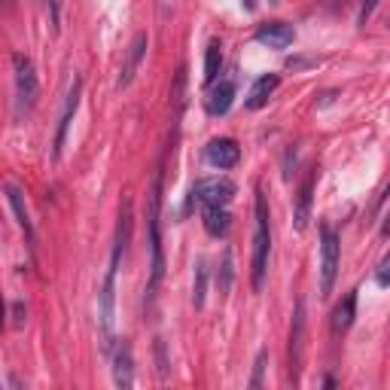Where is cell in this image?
<instances>
[{"label":"cell","instance_id":"6da1fadb","mask_svg":"<svg viewBox=\"0 0 390 390\" xmlns=\"http://www.w3.org/2000/svg\"><path fill=\"white\" fill-rule=\"evenodd\" d=\"M268 201L265 192L256 189V232H253V290L259 293L268 272V250H272V226H268Z\"/></svg>","mask_w":390,"mask_h":390},{"label":"cell","instance_id":"7a4b0ae2","mask_svg":"<svg viewBox=\"0 0 390 390\" xmlns=\"http://www.w3.org/2000/svg\"><path fill=\"white\" fill-rule=\"evenodd\" d=\"M159 208H162V177H156L153 199H150V250H153V263H150V287L146 293H156L165 277V253H162V222H159Z\"/></svg>","mask_w":390,"mask_h":390},{"label":"cell","instance_id":"3957f363","mask_svg":"<svg viewBox=\"0 0 390 390\" xmlns=\"http://www.w3.org/2000/svg\"><path fill=\"white\" fill-rule=\"evenodd\" d=\"M13 70H15V116L22 119V116L31 113L37 98H40V82H37L31 58L22 52L13 55Z\"/></svg>","mask_w":390,"mask_h":390},{"label":"cell","instance_id":"277c9868","mask_svg":"<svg viewBox=\"0 0 390 390\" xmlns=\"http://www.w3.org/2000/svg\"><path fill=\"white\" fill-rule=\"evenodd\" d=\"M339 259H341V244H339V232L323 222L320 226V296L327 299L336 287L339 277Z\"/></svg>","mask_w":390,"mask_h":390},{"label":"cell","instance_id":"5b68a950","mask_svg":"<svg viewBox=\"0 0 390 390\" xmlns=\"http://www.w3.org/2000/svg\"><path fill=\"white\" fill-rule=\"evenodd\" d=\"M192 199L201 201L204 208H210V204H220V208H226V204L235 199V183L229 177H208V180H199L192 187Z\"/></svg>","mask_w":390,"mask_h":390},{"label":"cell","instance_id":"8992f818","mask_svg":"<svg viewBox=\"0 0 390 390\" xmlns=\"http://www.w3.org/2000/svg\"><path fill=\"white\" fill-rule=\"evenodd\" d=\"M80 95H82V80H80V77H73L70 92H68V98H64L61 119H58V134H55V146H52L55 159H61V153H64V141H68V128H70V122H73V116H77Z\"/></svg>","mask_w":390,"mask_h":390},{"label":"cell","instance_id":"52a82bcc","mask_svg":"<svg viewBox=\"0 0 390 390\" xmlns=\"http://www.w3.org/2000/svg\"><path fill=\"white\" fill-rule=\"evenodd\" d=\"M302 354H305V302H296L293 311V327H290V372L293 384H299V369H302Z\"/></svg>","mask_w":390,"mask_h":390},{"label":"cell","instance_id":"ba28073f","mask_svg":"<svg viewBox=\"0 0 390 390\" xmlns=\"http://www.w3.org/2000/svg\"><path fill=\"white\" fill-rule=\"evenodd\" d=\"M146 46H150V37H146V34H134V40H132V46H128V52H125L122 73H119V82H116L119 89H128L134 82L137 70H141V61H144V55H146Z\"/></svg>","mask_w":390,"mask_h":390},{"label":"cell","instance_id":"9c48e42d","mask_svg":"<svg viewBox=\"0 0 390 390\" xmlns=\"http://www.w3.org/2000/svg\"><path fill=\"white\" fill-rule=\"evenodd\" d=\"M314 183H317V168H311L308 174H305L302 189H299V195H296V213H293V226H296V232H305V226H308V220H311Z\"/></svg>","mask_w":390,"mask_h":390},{"label":"cell","instance_id":"30bf717a","mask_svg":"<svg viewBox=\"0 0 390 390\" xmlns=\"http://www.w3.org/2000/svg\"><path fill=\"white\" fill-rule=\"evenodd\" d=\"M238 159H241V146L235 141H229V137H217V141L208 144V162L213 168L229 171L238 165Z\"/></svg>","mask_w":390,"mask_h":390},{"label":"cell","instance_id":"8fae6325","mask_svg":"<svg viewBox=\"0 0 390 390\" xmlns=\"http://www.w3.org/2000/svg\"><path fill=\"white\" fill-rule=\"evenodd\" d=\"M116 272H119V263L110 259L104 287H101V323H104L107 332L113 329V317H116V308H113V302H116Z\"/></svg>","mask_w":390,"mask_h":390},{"label":"cell","instance_id":"7c38bea8","mask_svg":"<svg viewBox=\"0 0 390 390\" xmlns=\"http://www.w3.org/2000/svg\"><path fill=\"white\" fill-rule=\"evenodd\" d=\"M113 382L119 390H128L134 384V360H132L128 341H119L116 351H113Z\"/></svg>","mask_w":390,"mask_h":390},{"label":"cell","instance_id":"4fadbf2b","mask_svg":"<svg viewBox=\"0 0 390 390\" xmlns=\"http://www.w3.org/2000/svg\"><path fill=\"white\" fill-rule=\"evenodd\" d=\"M256 40L268 46V49H287V46L296 40V31H293V25H287V22H268L256 31Z\"/></svg>","mask_w":390,"mask_h":390},{"label":"cell","instance_id":"5bb4252c","mask_svg":"<svg viewBox=\"0 0 390 390\" xmlns=\"http://www.w3.org/2000/svg\"><path fill=\"white\" fill-rule=\"evenodd\" d=\"M277 86H281V77H277V73H265V77H259L253 82V89H250V95H247V110L265 107L268 98L277 92Z\"/></svg>","mask_w":390,"mask_h":390},{"label":"cell","instance_id":"9a60e30c","mask_svg":"<svg viewBox=\"0 0 390 390\" xmlns=\"http://www.w3.org/2000/svg\"><path fill=\"white\" fill-rule=\"evenodd\" d=\"M232 104H235V82L232 80H222L220 86H213L210 98H208V110L210 116H226Z\"/></svg>","mask_w":390,"mask_h":390},{"label":"cell","instance_id":"2e32d148","mask_svg":"<svg viewBox=\"0 0 390 390\" xmlns=\"http://www.w3.org/2000/svg\"><path fill=\"white\" fill-rule=\"evenodd\" d=\"M354 317H357V290L348 293L345 299L336 305V311H332V332H336V336H345L351 329V323H354Z\"/></svg>","mask_w":390,"mask_h":390},{"label":"cell","instance_id":"e0dca14e","mask_svg":"<svg viewBox=\"0 0 390 390\" xmlns=\"http://www.w3.org/2000/svg\"><path fill=\"white\" fill-rule=\"evenodd\" d=\"M6 201H9V208H13V213H15V222L22 226L27 241L34 244V226H31V217H27V208H25V195H22V189H18L15 183H6Z\"/></svg>","mask_w":390,"mask_h":390},{"label":"cell","instance_id":"ac0fdd59","mask_svg":"<svg viewBox=\"0 0 390 390\" xmlns=\"http://www.w3.org/2000/svg\"><path fill=\"white\" fill-rule=\"evenodd\" d=\"M232 226V217L226 208H220V204H210V208H204V229H208V235L213 238H222Z\"/></svg>","mask_w":390,"mask_h":390},{"label":"cell","instance_id":"d6986e66","mask_svg":"<svg viewBox=\"0 0 390 390\" xmlns=\"http://www.w3.org/2000/svg\"><path fill=\"white\" fill-rule=\"evenodd\" d=\"M220 68H222V43L210 40L208 52H204V86H213V82H217Z\"/></svg>","mask_w":390,"mask_h":390},{"label":"cell","instance_id":"ffe728a7","mask_svg":"<svg viewBox=\"0 0 390 390\" xmlns=\"http://www.w3.org/2000/svg\"><path fill=\"white\" fill-rule=\"evenodd\" d=\"M204 296H208V263L199 259L195 263V284H192V305L204 308Z\"/></svg>","mask_w":390,"mask_h":390},{"label":"cell","instance_id":"44dd1931","mask_svg":"<svg viewBox=\"0 0 390 390\" xmlns=\"http://www.w3.org/2000/svg\"><path fill=\"white\" fill-rule=\"evenodd\" d=\"M232 290V250L222 253V268H220V293Z\"/></svg>","mask_w":390,"mask_h":390},{"label":"cell","instance_id":"7402d4cb","mask_svg":"<svg viewBox=\"0 0 390 390\" xmlns=\"http://www.w3.org/2000/svg\"><path fill=\"white\" fill-rule=\"evenodd\" d=\"M265 363H268V354H265V351H259V354H256V363H253V378H250V387H253V390H259V387H263Z\"/></svg>","mask_w":390,"mask_h":390},{"label":"cell","instance_id":"603a6c76","mask_svg":"<svg viewBox=\"0 0 390 390\" xmlns=\"http://www.w3.org/2000/svg\"><path fill=\"white\" fill-rule=\"evenodd\" d=\"M9 311H13V327L15 329H22L25 327V320H27V308H25V302H13V305H9Z\"/></svg>","mask_w":390,"mask_h":390},{"label":"cell","instance_id":"cb8c5ba5","mask_svg":"<svg viewBox=\"0 0 390 390\" xmlns=\"http://www.w3.org/2000/svg\"><path fill=\"white\" fill-rule=\"evenodd\" d=\"M375 281L382 284V287H390V253L382 259V265H378V272H375Z\"/></svg>","mask_w":390,"mask_h":390},{"label":"cell","instance_id":"d4e9b609","mask_svg":"<svg viewBox=\"0 0 390 390\" xmlns=\"http://www.w3.org/2000/svg\"><path fill=\"white\" fill-rule=\"evenodd\" d=\"M156 354H159V372L165 378V375H168V369H165V348H162V341H156Z\"/></svg>","mask_w":390,"mask_h":390},{"label":"cell","instance_id":"484cf974","mask_svg":"<svg viewBox=\"0 0 390 390\" xmlns=\"http://www.w3.org/2000/svg\"><path fill=\"white\" fill-rule=\"evenodd\" d=\"M372 6H375V0H369V4L363 6V13H360V22L366 25V18H369V13H372Z\"/></svg>","mask_w":390,"mask_h":390},{"label":"cell","instance_id":"4316f807","mask_svg":"<svg viewBox=\"0 0 390 390\" xmlns=\"http://www.w3.org/2000/svg\"><path fill=\"white\" fill-rule=\"evenodd\" d=\"M61 4H64V0H52V18H55V22H58V9H61Z\"/></svg>","mask_w":390,"mask_h":390}]
</instances>
